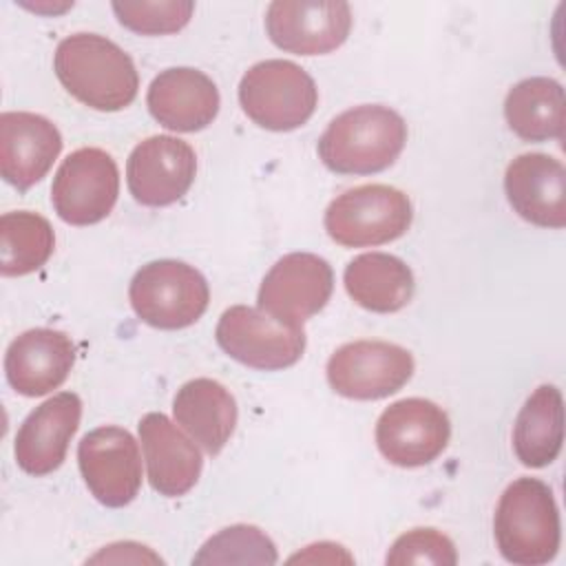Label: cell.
Instances as JSON below:
<instances>
[{
  "label": "cell",
  "mask_w": 566,
  "mask_h": 566,
  "mask_svg": "<svg viewBox=\"0 0 566 566\" xmlns=\"http://www.w3.org/2000/svg\"><path fill=\"white\" fill-rule=\"evenodd\" d=\"M53 69L60 84L95 111H122L137 97L139 75L130 55L104 35L64 38L55 49Z\"/></svg>",
  "instance_id": "cell-1"
},
{
  "label": "cell",
  "mask_w": 566,
  "mask_h": 566,
  "mask_svg": "<svg viewBox=\"0 0 566 566\" xmlns=\"http://www.w3.org/2000/svg\"><path fill=\"white\" fill-rule=\"evenodd\" d=\"M405 142L407 124L394 108L363 104L329 122L318 139V157L338 175H374L398 159Z\"/></svg>",
  "instance_id": "cell-2"
},
{
  "label": "cell",
  "mask_w": 566,
  "mask_h": 566,
  "mask_svg": "<svg viewBox=\"0 0 566 566\" xmlns=\"http://www.w3.org/2000/svg\"><path fill=\"white\" fill-rule=\"evenodd\" d=\"M493 533L502 557L517 566L548 564L559 548L562 526L553 491L537 478H517L500 495Z\"/></svg>",
  "instance_id": "cell-3"
},
{
  "label": "cell",
  "mask_w": 566,
  "mask_h": 566,
  "mask_svg": "<svg viewBox=\"0 0 566 566\" xmlns=\"http://www.w3.org/2000/svg\"><path fill=\"white\" fill-rule=\"evenodd\" d=\"M243 113L268 130H294L316 111L318 88L312 75L290 60L252 64L239 82Z\"/></svg>",
  "instance_id": "cell-4"
},
{
  "label": "cell",
  "mask_w": 566,
  "mask_h": 566,
  "mask_svg": "<svg viewBox=\"0 0 566 566\" xmlns=\"http://www.w3.org/2000/svg\"><path fill=\"white\" fill-rule=\"evenodd\" d=\"M135 314L157 329H181L201 318L210 290L199 270L184 261L159 259L142 265L128 287Z\"/></svg>",
  "instance_id": "cell-5"
},
{
  "label": "cell",
  "mask_w": 566,
  "mask_h": 566,
  "mask_svg": "<svg viewBox=\"0 0 566 566\" xmlns=\"http://www.w3.org/2000/svg\"><path fill=\"white\" fill-rule=\"evenodd\" d=\"M409 197L385 184H365L338 195L325 210L327 234L345 248L382 245L411 226Z\"/></svg>",
  "instance_id": "cell-6"
},
{
  "label": "cell",
  "mask_w": 566,
  "mask_h": 566,
  "mask_svg": "<svg viewBox=\"0 0 566 566\" xmlns=\"http://www.w3.org/2000/svg\"><path fill=\"white\" fill-rule=\"evenodd\" d=\"M214 336L230 358L265 371L294 365L305 349L301 325H285L250 305L228 307L217 323Z\"/></svg>",
  "instance_id": "cell-7"
},
{
  "label": "cell",
  "mask_w": 566,
  "mask_h": 566,
  "mask_svg": "<svg viewBox=\"0 0 566 566\" xmlns=\"http://www.w3.org/2000/svg\"><path fill=\"white\" fill-rule=\"evenodd\" d=\"M119 195L115 159L102 148H77L57 168L51 201L57 217L71 226L102 221Z\"/></svg>",
  "instance_id": "cell-8"
},
{
  "label": "cell",
  "mask_w": 566,
  "mask_h": 566,
  "mask_svg": "<svg viewBox=\"0 0 566 566\" xmlns=\"http://www.w3.org/2000/svg\"><path fill=\"white\" fill-rule=\"evenodd\" d=\"M413 374V356L387 340L340 345L327 360L329 387L352 400H378L396 394Z\"/></svg>",
  "instance_id": "cell-9"
},
{
  "label": "cell",
  "mask_w": 566,
  "mask_h": 566,
  "mask_svg": "<svg viewBox=\"0 0 566 566\" xmlns=\"http://www.w3.org/2000/svg\"><path fill=\"white\" fill-rule=\"evenodd\" d=\"M334 290L332 265L312 252H292L279 259L259 287V310L285 325H303L318 314Z\"/></svg>",
  "instance_id": "cell-10"
},
{
  "label": "cell",
  "mask_w": 566,
  "mask_h": 566,
  "mask_svg": "<svg viewBox=\"0 0 566 566\" xmlns=\"http://www.w3.org/2000/svg\"><path fill=\"white\" fill-rule=\"evenodd\" d=\"M451 422L442 407L424 398H402L389 405L376 422L378 451L396 467H424L449 442Z\"/></svg>",
  "instance_id": "cell-11"
},
{
  "label": "cell",
  "mask_w": 566,
  "mask_h": 566,
  "mask_svg": "<svg viewBox=\"0 0 566 566\" xmlns=\"http://www.w3.org/2000/svg\"><path fill=\"white\" fill-rule=\"evenodd\" d=\"M77 464L88 491L104 506H126L139 493V447L122 427L108 424L88 431L77 444Z\"/></svg>",
  "instance_id": "cell-12"
},
{
  "label": "cell",
  "mask_w": 566,
  "mask_h": 566,
  "mask_svg": "<svg viewBox=\"0 0 566 566\" xmlns=\"http://www.w3.org/2000/svg\"><path fill=\"white\" fill-rule=\"evenodd\" d=\"M352 29L347 2L274 0L265 13L270 40L296 55H323L338 49Z\"/></svg>",
  "instance_id": "cell-13"
},
{
  "label": "cell",
  "mask_w": 566,
  "mask_h": 566,
  "mask_svg": "<svg viewBox=\"0 0 566 566\" xmlns=\"http://www.w3.org/2000/svg\"><path fill=\"white\" fill-rule=\"evenodd\" d=\"M197 157L188 142L153 135L139 142L126 161V184L135 201L159 208L179 201L195 181Z\"/></svg>",
  "instance_id": "cell-14"
},
{
  "label": "cell",
  "mask_w": 566,
  "mask_h": 566,
  "mask_svg": "<svg viewBox=\"0 0 566 566\" xmlns=\"http://www.w3.org/2000/svg\"><path fill=\"white\" fill-rule=\"evenodd\" d=\"M82 418V400L73 391H60L35 407L15 433V462L29 475L53 473L66 458L71 438Z\"/></svg>",
  "instance_id": "cell-15"
},
{
  "label": "cell",
  "mask_w": 566,
  "mask_h": 566,
  "mask_svg": "<svg viewBox=\"0 0 566 566\" xmlns=\"http://www.w3.org/2000/svg\"><path fill=\"white\" fill-rule=\"evenodd\" d=\"M62 150L57 126L27 111L0 115V172L18 190H29L53 166Z\"/></svg>",
  "instance_id": "cell-16"
},
{
  "label": "cell",
  "mask_w": 566,
  "mask_h": 566,
  "mask_svg": "<svg viewBox=\"0 0 566 566\" xmlns=\"http://www.w3.org/2000/svg\"><path fill=\"white\" fill-rule=\"evenodd\" d=\"M511 208L539 228L566 226V170L559 159L544 153L515 157L504 175Z\"/></svg>",
  "instance_id": "cell-17"
},
{
  "label": "cell",
  "mask_w": 566,
  "mask_h": 566,
  "mask_svg": "<svg viewBox=\"0 0 566 566\" xmlns=\"http://www.w3.org/2000/svg\"><path fill=\"white\" fill-rule=\"evenodd\" d=\"M73 360L75 347L64 332L35 327L11 340L4 354V374L18 394L35 398L57 389Z\"/></svg>",
  "instance_id": "cell-18"
},
{
  "label": "cell",
  "mask_w": 566,
  "mask_h": 566,
  "mask_svg": "<svg viewBox=\"0 0 566 566\" xmlns=\"http://www.w3.org/2000/svg\"><path fill=\"white\" fill-rule=\"evenodd\" d=\"M214 82L190 66L166 69L148 86L146 104L150 115L177 133H195L212 124L219 113Z\"/></svg>",
  "instance_id": "cell-19"
},
{
  "label": "cell",
  "mask_w": 566,
  "mask_h": 566,
  "mask_svg": "<svg viewBox=\"0 0 566 566\" xmlns=\"http://www.w3.org/2000/svg\"><path fill=\"white\" fill-rule=\"evenodd\" d=\"M139 440L144 449L150 486L166 497L188 493L201 473L203 460L190 442L161 411H150L139 420Z\"/></svg>",
  "instance_id": "cell-20"
},
{
  "label": "cell",
  "mask_w": 566,
  "mask_h": 566,
  "mask_svg": "<svg viewBox=\"0 0 566 566\" xmlns=\"http://www.w3.org/2000/svg\"><path fill=\"white\" fill-rule=\"evenodd\" d=\"M172 413L177 424L210 455H217L228 444L237 424L232 394L212 378L184 382L175 394Z\"/></svg>",
  "instance_id": "cell-21"
},
{
  "label": "cell",
  "mask_w": 566,
  "mask_h": 566,
  "mask_svg": "<svg viewBox=\"0 0 566 566\" xmlns=\"http://www.w3.org/2000/svg\"><path fill=\"white\" fill-rule=\"evenodd\" d=\"M343 281L354 303L378 314L402 310L416 287L411 268L387 252L358 254L347 263Z\"/></svg>",
  "instance_id": "cell-22"
},
{
  "label": "cell",
  "mask_w": 566,
  "mask_h": 566,
  "mask_svg": "<svg viewBox=\"0 0 566 566\" xmlns=\"http://www.w3.org/2000/svg\"><path fill=\"white\" fill-rule=\"evenodd\" d=\"M564 442V400L555 385L537 387L513 424V451L524 467L551 464Z\"/></svg>",
  "instance_id": "cell-23"
},
{
  "label": "cell",
  "mask_w": 566,
  "mask_h": 566,
  "mask_svg": "<svg viewBox=\"0 0 566 566\" xmlns=\"http://www.w3.org/2000/svg\"><path fill=\"white\" fill-rule=\"evenodd\" d=\"M509 128L526 142L562 139L564 135V88L553 77H526L504 99Z\"/></svg>",
  "instance_id": "cell-24"
},
{
  "label": "cell",
  "mask_w": 566,
  "mask_h": 566,
  "mask_svg": "<svg viewBox=\"0 0 566 566\" xmlns=\"http://www.w3.org/2000/svg\"><path fill=\"white\" fill-rule=\"evenodd\" d=\"M55 248L51 223L29 210L0 217V272L24 276L42 268Z\"/></svg>",
  "instance_id": "cell-25"
},
{
  "label": "cell",
  "mask_w": 566,
  "mask_h": 566,
  "mask_svg": "<svg viewBox=\"0 0 566 566\" xmlns=\"http://www.w3.org/2000/svg\"><path fill=\"white\" fill-rule=\"evenodd\" d=\"M274 542L256 526L234 524L212 535L192 564H276Z\"/></svg>",
  "instance_id": "cell-26"
},
{
  "label": "cell",
  "mask_w": 566,
  "mask_h": 566,
  "mask_svg": "<svg viewBox=\"0 0 566 566\" xmlns=\"http://www.w3.org/2000/svg\"><path fill=\"white\" fill-rule=\"evenodd\" d=\"M113 11L126 29L142 35H164L184 29L195 11L190 0H155V2H113Z\"/></svg>",
  "instance_id": "cell-27"
},
{
  "label": "cell",
  "mask_w": 566,
  "mask_h": 566,
  "mask_svg": "<svg viewBox=\"0 0 566 566\" xmlns=\"http://www.w3.org/2000/svg\"><path fill=\"white\" fill-rule=\"evenodd\" d=\"M387 564H458L453 542L436 528H413L402 533L387 553Z\"/></svg>",
  "instance_id": "cell-28"
}]
</instances>
